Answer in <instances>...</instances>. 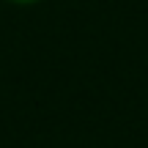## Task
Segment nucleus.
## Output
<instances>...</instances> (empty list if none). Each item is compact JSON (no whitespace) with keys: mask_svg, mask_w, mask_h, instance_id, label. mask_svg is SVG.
<instances>
[{"mask_svg":"<svg viewBox=\"0 0 148 148\" xmlns=\"http://www.w3.org/2000/svg\"><path fill=\"white\" fill-rule=\"evenodd\" d=\"M11 3H19V5H30V3H38V0H11Z\"/></svg>","mask_w":148,"mask_h":148,"instance_id":"f257e3e1","label":"nucleus"}]
</instances>
